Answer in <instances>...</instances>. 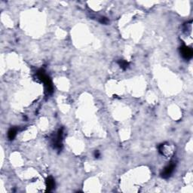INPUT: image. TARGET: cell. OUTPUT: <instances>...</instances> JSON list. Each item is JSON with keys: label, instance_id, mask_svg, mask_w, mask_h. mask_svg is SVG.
I'll return each instance as SVG.
<instances>
[{"label": "cell", "instance_id": "cell-5", "mask_svg": "<svg viewBox=\"0 0 193 193\" xmlns=\"http://www.w3.org/2000/svg\"><path fill=\"white\" fill-rule=\"evenodd\" d=\"M17 135L16 128H11L8 132V137L9 140H13Z\"/></svg>", "mask_w": 193, "mask_h": 193}, {"label": "cell", "instance_id": "cell-1", "mask_svg": "<svg viewBox=\"0 0 193 193\" xmlns=\"http://www.w3.org/2000/svg\"><path fill=\"white\" fill-rule=\"evenodd\" d=\"M38 77L44 82L45 85L46 87V90L48 93H51L53 90V86H52V83H51V80H50L49 77L48 76L45 72L43 70H39L38 72L37 73Z\"/></svg>", "mask_w": 193, "mask_h": 193}, {"label": "cell", "instance_id": "cell-3", "mask_svg": "<svg viewBox=\"0 0 193 193\" xmlns=\"http://www.w3.org/2000/svg\"><path fill=\"white\" fill-rule=\"evenodd\" d=\"M180 53H181L183 58H185V59L186 60H189L190 59V58H192L193 54L192 50L185 45L180 48Z\"/></svg>", "mask_w": 193, "mask_h": 193}, {"label": "cell", "instance_id": "cell-4", "mask_svg": "<svg viewBox=\"0 0 193 193\" xmlns=\"http://www.w3.org/2000/svg\"><path fill=\"white\" fill-rule=\"evenodd\" d=\"M46 186H47L48 191H51L54 186H55V183L53 180L52 177H48L46 180Z\"/></svg>", "mask_w": 193, "mask_h": 193}, {"label": "cell", "instance_id": "cell-6", "mask_svg": "<svg viewBox=\"0 0 193 193\" xmlns=\"http://www.w3.org/2000/svg\"><path fill=\"white\" fill-rule=\"evenodd\" d=\"M118 64H119L120 67L123 69H126L128 67V63L125 61H119Z\"/></svg>", "mask_w": 193, "mask_h": 193}, {"label": "cell", "instance_id": "cell-2", "mask_svg": "<svg viewBox=\"0 0 193 193\" xmlns=\"http://www.w3.org/2000/svg\"><path fill=\"white\" fill-rule=\"evenodd\" d=\"M175 167H176L175 162H170L168 165L166 166V167H164V169L163 172H162V177H164V178H167V177H170L172 173H173Z\"/></svg>", "mask_w": 193, "mask_h": 193}]
</instances>
